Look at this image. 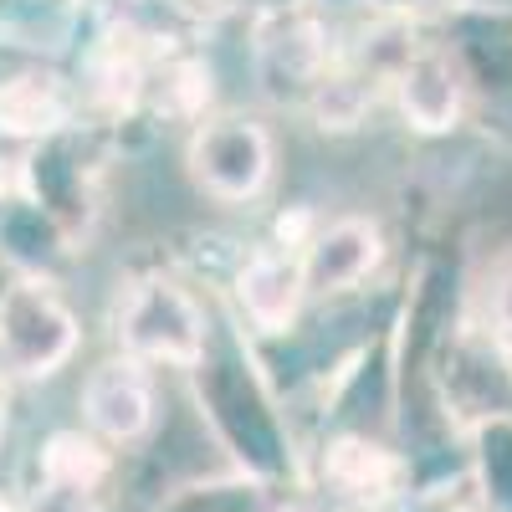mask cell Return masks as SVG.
Wrapping results in <instances>:
<instances>
[{
	"label": "cell",
	"mask_w": 512,
	"mask_h": 512,
	"mask_svg": "<svg viewBox=\"0 0 512 512\" xmlns=\"http://www.w3.org/2000/svg\"><path fill=\"white\" fill-rule=\"evenodd\" d=\"M108 451L98 436L82 431H57L41 446V482L47 487H67V492H103L108 482Z\"/></svg>",
	"instance_id": "9c48e42d"
},
{
	"label": "cell",
	"mask_w": 512,
	"mask_h": 512,
	"mask_svg": "<svg viewBox=\"0 0 512 512\" xmlns=\"http://www.w3.org/2000/svg\"><path fill=\"white\" fill-rule=\"evenodd\" d=\"M395 103L415 134H425V139L451 134L466 113V82H461V67L451 62V52L415 47L395 67Z\"/></svg>",
	"instance_id": "8992f818"
},
{
	"label": "cell",
	"mask_w": 512,
	"mask_h": 512,
	"mask_svg": "<svg viewBox=\"0 0 512 512\" xmlns=\"http://www.w3.org/2000/svg\"><path fill=\"white\" fill-rule=\"evenodd\" d=\"M82 420L108 446H139L154 431V379L139 359H103L82 379Z\"/></svg>",
	"instance_id": "277c9868"
},
{
	"label": "cell",
	"mask_w": 512,
	"mask_h": 512,
	"mask_svg": "<svg viewBox=\"0 0 512 512\" xmlns=\"http://www.w3.org/2000/svg\"><path fill=\"white\" fill-rule=\"evenodd\" d=\"M384 262V236L369 216H333L328 226H318L297 256L303 267V287L308 297H323V292H349L359 287L374 267Z\"/></svg>",
	"instance_id": "5b68a950"
},
{
	"label": "cell",
	"mask_w": 512,
	"mask_h": 512,
	"mask_svg": "<svg viewBox=\"0 0 512 512\" xmlns=\"http://www.w3.org/2000/svg\"><path fill=\"white\" fill-rule=\"evenodd\" d=\"M77 313L52 282L21 277L0 292V364L16 379H52L77 354Z\"/></svg>",
	"instance_id": "6da1fadb"
},
{
	"label": "cell",
	"mask_w": 512,
	"mask_h": 512,
	"mask_svg": "<svg viewBox=\"0 0 512 512\" xmlns=\"http://www.w3.org/2000/svg\"><path fill=\"white\" fill-rule=\"evenodd\" d=\"M0 512H16V507H11V502H6V497H0Z\"/></svg>",
	"instance_id": "5bb4252c"
},
{
	"label": "cell",
	"mask_w": 512,
	"mask_h": 512,
	"mask_svg": "<svg viewBox=\"0 0 512 512\" xmlns=\"http://www.w3.org/2000/svg\"><path fill=\"white\" fill-rule=\"evenodd\" d=\"M57 118H62L57 93L36 77H21L16 88L0 98V128H11V134H41V128H52Z\"/></svg>",
	"instance_id": "8fae6325"
},
{
	"label": "cell",
	"mask_w": 512,
	"mask_h": 512,
	"mask_svg": "<svg viewBox=\"0 0 512 512\" xmlns=\"http://www.w3.org/2000/svg\"><path fill=\"white\" fill-rule=\"evenodd\" d=\"M323 477L344 492V497H359V502H374V497H390L395 477H400V461L384 451L379 441H364V436H344L333 441L328 456H323Z\"/></svg>",
	"instance_id": "ba28073f"
},
{
	"label": "cell",
	"mask_w": 512,
	"mask_h": 512,
	"mask_svg": "<svg viewBox=\"0 0 512 512\" xmlns=\"http://www.w3.org/2000/svg\"><path fill=\"white\" fill-rule=\"evenodd\" d=\"M118 344L139 364L195 369L205 359V313L169 277H144L118 303Z\"/></svg>",
	"instance_id": "7a4b0ae2"
},
{
	"label": "cell",
	"mask_w": 512,
	"mask_h": 512,
	"mask_svg": "<svg viewBox=\"0 0 512 512\" xmlns=\"http://www.w3.org/2000/svg\"><path fill=\"white\" fill-rule=\"evenodd\" d=\"M451 512H477V507H451Z\"/></svg>",
	"instance_id": "e0dca14e"
},
{
	"label": "cell",
	"mask_w": 512,
	"mask_h": 512,
	"mask_svg": "<svg viewBox=\"0 0 512 512\" xmlns=\"http://www.w3.org/2000/svg\"><path fill=\"white\" fill-rule=\"evenodd\" d=\"M190 180L221 205H251L272 185V169H277V144L262 123H251L241 113H221V118H205L190 149Z\"/></svg>",
	"instance_id": "3957f363"
},
{
	"label": "cell",
	"mask_w": 512,
	"mask_h": 512,
	"mask_svg": "<svg viewBox=\"0 0 512 512\" xmlns=\"http://www.w3.org/2000/svg\"><path fill=\"white\" fill-rule=\"evenodd\" d=\"M190 6H216V0H190Z\"/></svg>",
	"instance_id": "9a60e30c"
},
{
	"label": "cell",
	"mask_w": 512,
	"mask_h": 512,
	"mask_svg": "<svg viewBox=\"0 0 512 512\" xmlns=\"http://www.w3.org/2000/svg\"><path fill=\"white\" fill-rule=\"evenodd\" d=\"M487 303H492V323H497L502 333H512V262H502V267H497Z\"/></svg>",
	"instance_id": "7c38bea8"
},
{
	"label": "cell",
	"mask_w": 512,
	"mask_h": 512,
	"mask_svg": "<svg viewBox=\"0 0 512 512\" xmlns=\"http://www.w3.org/2000/svg\"><path fill=\"white\" fill-rule=\"evenodd\" d=\"M0 436H6V410H0Z\"/></svg>",
	"instance_id": "2e32d148"
},
{
	"label": "cell",
	"mask_w": 512,
	"mask_h": 512,
	"mask_svg": "<svg viewBox=\"0 0 512 512\" xmlns=\"http://www.w3.org/2000/svg\"><path fill=\"white\" fill-rule=\"evenodd\" d=\"M374 6H384V11H405V16H415V11H436V6H446V0H374Z\"/></svg>",
	"instance_id": "4fadbf2b"
},
{
	"label": "cell",
	"mask_w": 512,
	"mask_h": 512,
	"mask_svg": "<svg viewBox=\"0 0 512 512\" xmlns=\"http://www.w3.org/2000/svg\"><path fill=\"white\" fill-rule=\"evenodd\" d=\"M369 103H374L369 82L349 77V72H323L308 88V108H313L318 128H328V134H354L369 113Z\"/></svg>",
	"instance_id": "30bf717a"
},
{
	"label": "cell",
	"mask_w": 512,
	"mask_h": 512,
	"mask_svg": "<svg viewBox=\"0 0 512 512\" xmlns=\"http://www.w3.org/2000/svg\"><path fill=\"white\" fill-rule=\"evenodd\" d=\"M236 297H241V313L262 333H287L297 323V313H303V303H308L297 256L256 251L251 262L241 267V277H236Z\"/></svg>",
	"instance_id": "52a82bcc"
}]
</instances>
